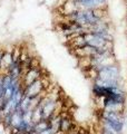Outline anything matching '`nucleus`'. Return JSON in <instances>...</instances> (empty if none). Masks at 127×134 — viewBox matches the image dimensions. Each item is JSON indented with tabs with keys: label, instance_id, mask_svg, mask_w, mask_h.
Here are the masks:
<instances>
[{
	"label": "nucleus",
	"instance_id": "nucleus-1",
	"mask_svg": "<svg viewBox=\"0 0 127 134\" xmlns=\"http://www.w3.org/2000/svg\"><path fill=\"white\" fill-rule=\"evenodd\" d=\"M107 10L106 9H86V10H76L67 15V19L70 21L77 23L85 29L94 26L99 20L106 18Z\"/></svg>",
	"mask_w": 127,
	"mask_h": 134
},
{
	"label": "nucleus",
	"instance_id": "nucleus-2",
	"mask_svg": "<svg viewBox=\"0 0 127 134\" xmlns=\"http://www.w3.org/2000/svg\"><path fill=\"white\" fill-rule=\"evenodd\" d=\"M97 70V77L103 81H118L122 82L120 77V68L117 63H114L111 65L95 67Z\"/></svg>",
	"mask_w": 127,
	"mask_h": 134
},
{
	"label": "nucleus",
	"instance_id": "nucleus-3",
	"mask_svg": "<svg viewBox=\"0 0 127 134\" xmlns=\"http://www.w3.org/2000/svg\"><path fill=\"white\" fill-rule=\"evenodd\" d=\"M77 10L106 9L108 0H73Z\"/></svg>",
	"mask_w": 127,
	"mask_h": 134
},
{
	"label": "nucleus",
	"instance_id": "nucleus-4",
	"mask_svg": "<svg viewBox=\"0 0 127 134\" xmlns=\"http://www.w3.org/2000/svg\"><path fill=\"white\" fill-rule=\"evenodd\" d=\"M100 124L101 130L107 131L112 134H122L124 131V122H119V121L100 119Z\"/></svg>",
	"mask_w": 127,
	"mask_h": 134
},
{
	"label": "nucleus",
	"instance_id": "nucleus-5",
	"mask_svg": "<svg viewBox=\"0 0 127 134\" xmlns=\"http://www.w3.org/2000/svg\"><path fill=\"white\" fill-rule=\"evenodd\" d=\"M44 90L45 88H44V86H42L41 78H39L33 83H31L30 85L25 87V95L28 96L29 98H32V97H36V96H39Z\"/></svg>",
	"mask_w": 127,
	"mask_h": 134
},
{
	"label": "nucleus",
	"instance_id": "nucleus-6",
	"mask_svg": "<svg viewBox=\"0 0 127 134\" xmlns=\"http://www.w3.org/2000/svg\"><path fill=\"white\" fill-rule=\"evenodd\" d=\"M100 119L106 120H112V121H119V122H125L124 113L120 112H114V111H106L101 110L100 112Z\"/></svg>",
	"mask_w": 127,
	"mask_h": 134
},
{
	"label": "nucleus",
	"instance_id": "nucleus-7",
	"mask_svg": "<svg viewBox=\"0 0 127 134\" xmlns=\"http://www.w3.org/2000/svg\"><path fill=\"white\" fill-rule=\"evenodd\" d=\"M50 126V122L49 120H41L39 121L38 123L35 124V127H33V131H35L37 134L40 133L41 131H44V130H46L47 127Z\"/></svg>",
	"mask_w": 127,
	"mask_h": 134
},
{
	"label": "nucleus",
	"instance_id": "nucleus-8",
	"mask_svg": "<svg viewBox=\"0 0 127 134\" xmlns=\"http://www.w3.org/2000/svg\"><path fill=\"white\" fill-rule=\"evenodd\" d=\"M29 104H30V98H29L28 96L25 95L24 97H22V99H21V102H20V105H19V108H18V110L22 111V112L29 110Z\"/></svg>",
	"mask_w": 127,
	"mask_h": 134
},
{
	"label": "nucleus",
	"instance_id": "nucleus-9",
	"mask_svg": "<svg viewBox=\"0 0 127 134\" xmlns=\"http://www.w3.org/2000/svg\"><path fill=\"white\" fill-rule=\"evenodd\" d=\"M30 68H40V60L37 57H32L30 59Z\"/></svg>",
	"mask_w": 127,
	"mask_h": 134
},
{
	"label": "nucleus",
	"instance_id": "nucleus-10",
	"mask_svg": "<svg viewBox=\"0 0 127 134\" xmlns=\"http://www.w3.org/2000/svg\"><path fill=\"white\" fill-rule=\"evenodd\" d=\"M3 53H5V47H3V48H0V62H1V58H2Z\"/></svg>",
	"mask_w": 127,
	"mask_h": 134
},
{
	"label": "nucleus",
	"instance_id": "nucleus-11",
	"mask_svg": "<svg viewBox=\"0 0 127 134\" xmlns=\"http://www.w3.org/2000/svg\"><path fill=\"white\" fill-rule=\"evenodd\" d=\"M101 134H112V133H109L107 131H104V130H101Z\"/></svg>",
	"mask_w": 127,
	"mask_h": 134
},
{
	"label": "nucleus",
	"instance_id": "nucleus-12",
	"mask_svg": "<svg viewBox=\"0 0 127 134\" xmlns=\"http://www.w3.org/2000/svg\"><path fill=\"white\" fill-rule=\"evenodd\" d=\"M2 122V117H1V115H0V123Z\"/></svg>",
	"mask_w": 127,
	"mask_h": 134
},
{
	"label": "nucleus",
	"instance_id": "nucleus-13",
	"mask_svg": "<svg viewBox=\"0 0 127 134\" xmlns=\"http://www.w3.org/2000/svg\"><path fill=\"white\" fill-rule=\"evenodd\" d=\"M126 21H127V15H126Z\"/></svg>",
	"mask_w": 127,
	"mask_h": 134
}]
</instances>
